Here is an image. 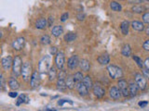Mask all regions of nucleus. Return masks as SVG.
Returning <instances> with one entry per match:
<instances>
[{
  "instance_id": "a18cd8bd",
  "label": "nucleus",
  "mask_w": 149,
  "mask_h": 111,
  "mask_svg": "<svg viewBox=\"0 0 149 111\" xmlns=\"http://www.w3.org/2000/svg\"><path fill=\"white\" fill-rule=\"evenodd\" d=\"M143 63H144V67H146V69H149V58H146V61H144Z\"/></svg>"
},
{
  "instance_id": "8fccbe9b",
  "label": "nucleus",
  "mask_w": 149,
  "mask_h": 111,
  "mask_svg": "<svg viewBox=\"0 0 149 111\" xmlns=\"http://www.w3.org/2000/svg\"><path fill=\"white\" fill-rule=\"evenodd\" d=\"M47 111H56V110H51V109H47Z\"/></svg>"
},
{
  "instance_id": "de8ad7c7",
  "label": "nucleus",
  "mask_w": 149,
  "mask_h": 111,
  "mask_svg": "<svg viewBox=\"0 0 149 111\" xmlns=\"http://www.w3.org/2000/svg\"><path fill=\"white\" fill-rule=\"evenodd\" d=\"M0 80H1V86L3 87L4 86V78H3V75H1V77H0Z\"/></svg>"
},
{
  "instance_id": "f8f14e48",
  "label": "nucleus",
  "mask_w": 149,
  "mask_h": 111,
  "mask_svg": "<svg viewBox=\"0 0 149 111\" xmlns=\"http://www.w3.org/2000/svg\"><path fill=\"white\" fill-rule=\"evenodd\" d=\"M92 90H93V94H94V95L97 96V97H99V98H101V97H102L105 95V90L99 84L93 85Z\"/></svg>"
},
{
  "instance_id": "bb28decb",
  "label": "nucleus",
  "mask_w": 149,
  "mask_h": 111,
  "mask_svg": "<svg viewBox=\"0 0 149 111\" xmlns=\"http://www.w3.org/2000/svg\"><path fill=\"white\" fill-rule=\"evenodd\" d=\"M84 84H85L87 86L88 89H91V88L93 87V82H92V80H91V78L90 76H86V77H84L83 79V82H82Z\"/></svg>"
},
{
  "instance_id": "ddd939ff",
  "label": "nucleus",
  "mask_w": 149,
  "mask_h": 111,
  "mask_svg": "<svg viewBox=\"0 0 149 111\" xmlns=\"http://www.w3.org/2000/svg\"><path fill=\"white\" fill-rule=\"evenodd\" d=\"M77 89L79 92V95H82V96H85L88 95V89L87 88V86L84 84L83 82H78L77 84Z\"/></svg>"
},
{
  "instance_id": "2f4dec72",
  "label": "nucleus",
  "mask_w": 149,
  "mask_h": 111,
  "mask_svg": "<svg viewBox=\"0 0 149 111\" xmlns=\"http://www.w3.org/2000/svg\"><path fill=\"white\" fill-rule=\"evenodd\" d=\"M57 87L59 88V89H61V90L66 89L67 86H66V82H65V80H58V82H57Z\"/></svg>"
},
{
  "instance_id": "e433bc0d",
  "label": "nucleus",
  "mask_w": 149,
  "mask_h": 111,
  "mask_svg": "<svg viewBox=\"0 0 149 111\" xmlns=\"http://www.w3.org/2000/svg\"><path fill=\"white\" fill-rule=\"evenodd\" d=\"M68 17H69V14H68L67 12H66V13H63V15H62V17H61V21L64 22V21L68 18Z\"/></svg>"
},
{
  "instance_id": "79ce46f5",
  "label": "nucleus",
  "mask_w": 149,
  "mask_h": 111,
  "mask_svg": "<svg viewBox=\"0 0 149 111\" xmlns=\"http://www.w3.org/2000/svg\"><path fill=\"white\" fill-rule=\"evenodd\" d=\"M143 75L146 76L148 80H149V69H143Z\"/></svg>"
},
{
  "instance_id": "c85d7f7f",
  "label": "nucleus",
  "mask_w": 149,
  "mask_h": 111,
  "mask_svg": "<svg viewBox=\"0 0 149 111\" xmlns=\"http://www.w3.org/2000/svg\"><path fill=\"white\" fill-rule=\"evenodd\" d=\"M29 98L25 95H22L18 97V100H17V106H20L22 103H27Z\"/></svg>"
},
{
  "instance_id": "72a5a7b5",
  "label": "nucleus",
  "mask_w": 149,
  "mask_h": 111,
  "mask_svg": "<svg viewBox=\"0 0 149 111\" xmlns=\"http://www.w3.org/2000/svg\"><path fill=\"white\" fill-rule=\"evenodd\" d=\"M41 43L47 45H49L50 44V38H49V35H43L41 37Z\"/></svg>"
},
{
  "instance_id": "393cba45",
  "label": "nucleus",
  "mask_w": 149,
  "mask_h": 111,
  "mask_svg": "<svg viewBox=\"0 0 149 111\" xmlns=\"http://www.w3.org/2000/svg\"><path fill=\"white\" fill-rule=\"evenodd\" d=\"M65 82H66L67 88H69V89H74V83H76V82H74L73 76L66 77V80H65Z\"/></svg>"
},
{
  "instance_id": "b1692460",
  "label": "nucleus",
  "mask_w": 149,
  "mask_h": 111,
  "mask_svg": "<svg viewBox=\"0 0 149 111\" xmlns=\"http://www.w3.org/2000/svg\"><path fill=\"white\" fill-rule=\"evenodd\" d=\"M77 38V34L74 32H68L64 35V40L67 42V43H71V42L74 41Z\"/></svg>"
},
{
  "instance_id": "473e14b6",
  "label": "nucleus",
  "mask_w": 149,
  "mask_h": 111,
  "mask_svg": "<svg viewBox=\"0 0 149 111\" xmlns=\"http://www.w3.org/2000/svg\"><path fill=\"white\" fill-rule=\"evenodd\" d=\"M132 10L133 12L135 13H143L144 10H146V8H144L143 6H140V5H137V6H134L132 8Z\"/></svg>"
},
{
  "instance_id": "f704fd0d",
  "label": "nucleus",
  "mask_w": 149,
  "mask_h": 111,
  "mask_svg": "<svg viewBox=\"0 0 149 111\" xmlns=\"http://www.w3.org/2000/svg\"><path fill=\"white\" fill-rule=\"evenodd\" d=\"M64 79H66V72L63 69H61L60 73L58 74V80H64Z\"/></svg>"
},
{
  "instance_id": "cd10ccee",
  "label": "nucleus",
  "mask_w": 149,
  "mask_h": 111,
  "mask_svg": "<svg viewBox=\"0 0 149 111\" xmlns=\"http://www.w3.org/2000/svg\"><path fill=\"white\" fill-rule=\"evenodd\" d=\"M48 73H49V81H53V80H55V78L57 77V71H56L55 67H50Z\"/></svg>"
},
{
  "instance_id": "ea45409f",
  "label": "nucleus",
  "mask_w": 149,
  "mask_h": 111,
  "mask_svg": "<svg viewBox=\"0 0 149 111\" xmlns=\"http://www.w3.org/2000/svg\"><path fill=\"white\" fill-rule=\"evenodd\" d=\"M49 53H50L51 55L58 54V53H57V47H55V46H52V47H50V49H49Z\"/></svg>"
},
{
  "instance_id": "58836bf2",
  "label": "nucleus",
  "mask_w": 149,
  "mask_h": 111,
  "mask_svg": "<svg viewBox=\"0 0 149 111\" xmlns=\"http://www.w3.org/2000/svg\"><path fill=\"white\" fill-rule=\"evenodd\" d=\"M64 103H69V104L73 105V102L70 101V100H60V101H58V105H60V106H63Z\"/></svg>"
},
{
  "instance_id": "1a4fd4ad",
  "label": "nucleus",
  "mask_w": 149,
  "mask_h": 111,
  "mask_svg": "<svg viewBox=\"0 0 149 111\" xmlns=\"http://www.w3.org/2000/svg\"><path fill=\"white\" fill-rule=\"evenodd\" d=\"M24 44H25V40L23 37H19V38H17L15 41H13L12 43V48L14 50H21L23 48V46H24Z\"/></svg>"
},
{
  "instance_id": "20e7f679",
  "label": "nucleus",
  "mask_w": 149,
  "mask_h": 111,
  "mask_svg": "<svg viewBox=\"0 0 149 111\" xmlns=\"http://www.w3.org/2000/svg\"><path fill=\"white\" fill-rule=\"evenodd\" d=\"M49 63H50V59L49 57H45L43 58L38 64V71L40 73H45V72H49Z\"/></svg>"
},
{
  "instance_id": "7ed1b4c3",
  "label": "nucleus",
  "mask_w": 149,
  "mask_h": 111,
  "mask_svg": "<svg viewBox=\"0 0 149 111\" xmlns=\"http://www.w3.org/2000/svg\"><path fill=\"white\" fill-rule=\"evenodd\" d=\"M107 71H108V73L112 79L121 78L123 76L122 69L118 67L115 66V65H109V66L107 67Z\"/></svg>"
},
{
  "instance_id": "5701e85b",
  "label": "nucleus",
  "mask_w": 149,
  "mask_h": 111,
  "mask_svg": "<svg viewBox=\"0 0 149 111\" xmlns=\"http://www.w3.org/2000/svg\"><path fill=\"white\" fill-rule=\"evenodd\" d=\"M121 53L124 56V57H130V55H132V48H130V45H125L123 47H122V50H121Z\"/></svg>"
},
{
  "instance_id": "f3484780",
  "label": "nucleus",
  "mask_w": 149,
  "mask_h": 111,
  "mask_svg": "<svg viewBox=\"0 0 149 111\" xmlns=\"http://www.w3.org/2000/svg\"><path fill=\"white\" fill-rule=\"evenodd\" d=\"M98 62H99L101 65H102V66H104V65H108V63L110 62L109 55H107V54L101 55L100 57L98 58Z\"/></svg>"
},
{
  "instance_id": "49530a36",
  "label": "nucleus",
  "mask_w": 149,
  "mask_h": 111,
  "mask_svg": "<svg viewBox=\"0 0 149 111\" xmlns=\"http://www.w3.org/2000/svg\"><path fill=\"white\" fill-rule=\"evenodd\" d=\"M84 18H85V15H84V14H78L77 15V18L79 21H83Z\"/></svg>"
},
{
  "instance_id": "a878e982",
  "label": "nucleus",
  "mask_w": 149,
  "mask_h": 111,
  "mask_svg": "<svg viewBox=\"0 0 149 111\" xmlns=\"http://www.w3.org/2000/svg\"><path fill=\"white\" fill-rule=\"evenodd\" d=\"M110 8H112V10L116 11V12H119V11L122 10V6H121L119 3L115 2V1L110 3Z\"/></svg>"
},
{
  "instance_id": "c756f323",
  "label": "nucleus",
  "mask_w": 149,
  "mask_h": 111,
  "mask_svg": "<svg viewBox=\"0 0 149 111\" xmlns=\"http://www.w3.org/2000/svg\"><path fill=\"white\" fill-rule=\"evenodd\" d=\"M74 77V80L76 82H83V79H84V76H83V74L82 72H77V73H74V75L73 76Z\"/></svg>"
},
{
  "instance_id": "0eeeda50",
  "label": "nucleus",
  "mask_w": 149,
  "mask_h": 111,
  "mask_svg": "<svg viewBox=\"0 0 149 111\" xmlns=\"http://www.w3.org/2000/svg\"><path fill=\"white\" fill-rule=\"evenodd\" d=\"M30 84L32 88H37L40 84V75H39V71H34L31 78V81H30Z\"/></svg>"
},
{
  "instance_id": "2eb2a0df",
  "label": "nucleus",
  "mask_w": 149,
  "mask_h": 111,
  "mask_svg": "<svg viewBox=\"0 0 149 111\" xmlns=\"http://www.w3.org/2000/svg\"><path fill=\"white\" fill-rule=\"evenodd\" d=\"M47 25H48V21H47V20L44 18H40L39 20H37L36 22V27L39 30H44L47 27Z\"/></svg>"
},
{
  "instance_id": "09e8293b",
  "label": "nucleus",
  "mask_w": 149,
  "mask_h": 111,
  "mask_svg": "<svg viewBox=\"0 0 149 111\" xmlns=\"http://www.w3.org/2000/svg\"><path fill=\"white\" fill-rule=\"evenodd\" d=\"M146 34H147V35L149 36V26H148V27L146 28Z\"/></svg>"
},
{
  "instance_id": "423d86ee",
  "label": "nucleus",
  "mask_w": 149,
  "mask_h": 111,
  "mask_svg": "<svg viewBox=\"0 0 149 111\" xmlns=\"http://www.w3.org/2000/svg\"><path fill=\"white\" fill-rule=\"evenodd\" d=\"M118 89L120 90L121 94H122L123 96L127 97L130 95V90H129V84L127 83V82H126L125 80H120L118 81Z\"/></svg>"
},
{
  "instance_id": "9b49d317",
  "label": "nucleus",
  "mask_w": 149,
  "mask_h": 111,
  "mask_svg": "<svg viewBox=\"0 0 149 111\" xmlns=\"http://www.w3.org/2000/svg\"><path fill=\"white\" fill-rule=\"evenodd\" d=\"M79 63H80V61H79V58H78L77 56H76V55L72 56V57L68 59V61H67L68 67H69V69H74L76 68H77Z\"/></svg>"
},
{
  "instance_id": "a19ab883",
  "label": "nucleus",
  "mask_w": 149,
  "mask_h": 111,
  "mask_svg": "<svg viewBox=\"0 0 149 111\" xmlns=\"http://www.w3.org/2000/svg\"><path fill=\"white\" fill-rule=\"evenodd\" d=\"M148 104V102L147 101H142V102H139L138 105L141 106V108H146V106H147Z\"/></svg>"
},
{
  "instance_id": "dca6fc26",
  "label": "nucleus",
  "mask_w": 149,
  "mask_h": 111,
  "mask_svg": "<svg viewBox=\"0 0 149 111\" xmlns=\"http://www.w3.org/2000/svg\"><path fill=\"white\" fill-rule=\"evenodd\" d=\"M51 34H52L53 36L55 37H59L60 35H62L63 34V26L61 25H57V26H54L51 30Z\"/></svg>"
},
{
  "instance_id": "6ab92c4d",
  "label": "nucleus",
  "mask_w": 149,
  "mask_h": 111,
  "mask_svg": "<svg viewBox=\"0 0 149 111\" xmlns=\"http://www.w3.org/2000/svg\"><path fill=\"white\" fill-rule=\"evenodd\" d=\"M129 27H130V23L128 21H124L121 22L120 24V31L122 32V34L126 35L129 34Z\"/></svg>"
},
{
  "instance_id": "4468645a",
  "label": "nucleus",
  "mask_w": 149,
  "mask_h": 111,
  "mask_svg": "<svg viewBox=\"0 0 149 111\" xmlns=\"http://www.w3.org/2000/svg\"><path fill=\"white\" fill-rule=\"evenodd\" d=\"M121 92L118 87H112L110 89V96L113 99H119L121 96Z\"/></svg>"
},
{
  "instance_id": "4c0bfd02",
  "label": "nucleus",
  "mask_w": 149,
  "mask_h": 111,
  "mask_svg": "<svg viewBox=\"0 0 149 111\" xmlns=\"http://www.w3.org/2000/svg\"><path fill=\"white\" fill-rule=\"evenodd\" d=\"M143 48L146 51H149V40H146L144 43L143 44Z\"/></svg>"
},
{
  "instance_id": "6e6552de",
  "label": "nucleus",
  "mask_w": 149,
  "mask_h": 111,
  "mask_svg": "<svg viewBox=\"0 0 149 111\" xmlns=\"http://www.w3.org/2000/svg\"><path fill=\"white\" fill-rule=\"evenodd\" d=\"M55 58V63H56V66L59 69H63V66H64V54L63 52H58V54H56Z\"/></svg>"
},
{
  "instance_id": "3c124183",
  "label": "nucleus",
  "mask_w": 149,
  "mask_h": 111,
  "mask_svg": "<svg viewBox=\"0 0 149 111\" xmlns=\"http://www.w3.org/2000/svg\"><path fill=\"white\" fill-rule=\"evenodd\" d=\"M142 1H149V0H142Z\"/></svg>"
},
{
  "instance_id": "412c9836",
  "label": "nucleus",
  "mask_w": 149,
  "mask_h": 111,
  "mask_svg": "<svg viewBox=\"0 0 149 111\" xmlns=\"http://www.w3.org/2000/svg\"><path fill=\"white\" fill-rule=\"evenodd\" d=\"M79 66H80V69L84 71H88L91 69L90 61H88L87 59H82L80 61V63H79Z\"/></svg>"
},
{
  "instance_id": "f03ea898",
  "label": "nucleus",
  "mask_w": 149,
  "mask_h": 111,
  "mask_svg": "<svg viewBox=\"0 0 149 111\" xmlns=\"http://www.w3.org/2000/svg\"><path fill=\"white\" fill-rule=\"evenodd\" d=\"M22 61L20 56H16L13 60L12 65V72L15 77H19L22 75Z\"/></svg>"
},
{
  "instance_id": "aec40b11",
  "label": "nucleus",
  "mask_w": 149,
  "mask_h": 111,
  "mask_svg": "<svg viewBox=\"0 0 149 111\" xmlns=\"http://www.w3.org/2000/svg\"><path fill=\"white\" fill-rule=\"evenodd\" d=\"M8 85L12 90H18L20 88V83L15 78H10L8 81Z\"/></svg>"
},
{
  "instance_id": "a211bd4d",
  "label": "nucleus",
  "mask_w": 149,
  "mask_h": 111,
  "mask_svg": "<svg viewBox=\"0 0 149 111\" xmlns=\"http://www.w3.org/2000/svg\"><path fill=\"white\" fill-rule=\"evenodd\" d=\"M132 27L133 28V30L138 31V32H142L144 29V24L141 21H134L132 22Z\"/></svg>"
},
{
  "instance_id": "4be33fe9",
  "label": "nucleus",
  "mask_w": 149,
  "mask_h": 111,
  "mask_svg": "<svg viewBox=\"0 0 149 111\" xmlns=\"http://www.w3.org/2000/svg\"><path fill=\"white\" fill-rule=\"evenodd\" d=\"M138 85L136 84V82L135 83H130V84H129V90H130V95L132 96H135L137 95L138 92Z\"/></svg>"
},
{
  "instance_id": "c9c22d12",
  "label": "nucleus",
  "mask_w": 149,
  "mask_h": 111,
  "mask_svg": "<svg viewBox=\"0 0 149 111\" xmlns=\"http://www.w3.org/2000/svg\"><path fill=\"white\" fill-rule=\"evenodd\" d=\"M143 21L144 23H148V24H149V12H146V13L143 14Z\"/></svg>"
},
{
  "instance_id": "39448f33",
  "label": "nucleus",
  "mask_w": 149,
  "mask_h": 111,
  "mask_svg": "<svg viewBox=\"0 0 149 111\" xmlns=\"http://www.w3.org/2000/svg\"><path fill=\"white\" fill-rule=\"evenodd\" d=\"M135 82H136V84L138 85V87L140 88L141 90H144L146 88V78H144L143 75L140 73H136L135 74Z\"/></svg>"
},
{
  "instance_id": "f257e3e1",
  "label": "nucleus",
  "mask_w": 149,
  "mask_h": 111,
  "mask_svg": "<svg viewBox=\"0 0 149 111\" xmlns=\"http://www.w3.org/2000/svg\"><path fill=\"white\" fill-rule=\"evenodd\" d=\"M33 69H32V65L29 62H25L22 65V79L25 82H29L31 81V78L33 75Z\"/></svg>"
},
{
  "instance_id": "7c9ffc66",
  "label": "nucleus",
  "mask_w": 149,
  "mask_h": 111,
  "mask_svg": "<svg viewBox=\"0 0 149 111\" xmlns=\"http://www.w3.org/2000/svg\"><path fill=\"white\" fill-rule=\"evenodd\" d=\"M132 58H133V60L135 62L137 63V65L140 67V68H142V69H143V66H144V63L143 62V60H142V58H140V57H138V56H132Z\"/></svg>"
},
{
  "instance_id": "9d476101",
  "label": "nucleus",
  "mask_w": 149,
  "mask_h": 111,
  "mask_svg": "<svg viewBox=\"0 0 149 111\" xmlns=\"http://www.w3.org/2000/svg\"><path fill=\"white\" fill-rule=\"evenodd\" d=\"M13 60L14 59L10 57V56H8V57H5L2 58L1 63H2V67L4 68L5 71H8V69L12 67Z\"/></svg>"
},
{
  "instance_id": "37998d69",
  "label": "nucleus",
  "mask_w": 149,
  "mask_h": 111,
  "mask_svg": "<svg viewBox=\"0 0 149 111\" xmlns=\"http://www.w3.org/2000/svg\"><path fill=\"white\" fill-rule=\"evenodd\" d=\"M8 95L10 97H12V98H15V97L18 96V94L16 92H8Z\"/></svg>"
},
{
  "instance_id": "c03bdc74",
  "label": "nucleus",
  "mask_w": 149,
  "mask_h": 111,
  "mask_svg": "<svg viewBox=\"0 0 149 111\" xmlns=\"http://www.w3.org/2000/svg\"><path fill=\"white\" fill-rule=\"evenodd\" d=\"M53 22H54V18H53V17H49L48 25H49V26H51V25H52V23H53Z\"/></svg>"
}]
</instances>
